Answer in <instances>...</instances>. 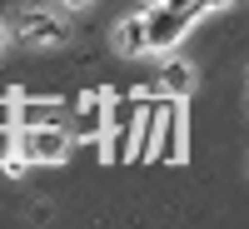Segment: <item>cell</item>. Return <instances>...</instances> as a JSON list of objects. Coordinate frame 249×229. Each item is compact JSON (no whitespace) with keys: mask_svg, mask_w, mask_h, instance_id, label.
Listing matches in <instances>:
<instances>
[{"mask_svg":"<svg viewBox=\"0 0 249 229\" xmlns=\"http://www.w3.org/2000/svg\"><path fill=\"white\" fill-rule=\"evenodd\" d=\"M140 120H144V95H120L105 100V159L124 164L135 155V140H140Z\"/></svg>","mask_w":249,"mask_h":229,"instance_id":"6da1fadb","label":"cell"},{"mask_svg":"<svg viewBox=\"0 0 249 229\" xmlns=\"http://www.w3.org/2000/svg\"><path fill=\"white\" fill-rule=\"evenodd\" d=\"M150 159H184V105L175 95H155V140Z\"/></svg>","mask_w":249,"mask_h":229,"instance_id":"7a4b0ae2","label":"cell"},{"mask_svg":"<svg viewBox=\"0 0 249 229\" xmlns=\"http://www.w3.org/2000/svg\"><path fill=\"white\" fill-rule=\"evenodd\" d=\"M70 135H65V124H35V130H20L10 140V155H20L25 164H60L70 155Z\"/></svg>","mask_w":249,"mask_h":229,"instance_id":"3957f363","label":"cell"},{"mask_svg":"<svg viewBox=\"0 0 249 229\" xmlns=\"http://www.w3.org/2000/svg\"><path fill=\"white\" fill-rule=\"evenodd\" d=\"M190 30V15H179L170 5H155V10H144V45L150 50H164V45H175V40Z\"/></svg>","mask_w":249,"mask_h":229,"instance_id":"277c9868","label":"cell"},{"mask_svg":"<svg viewBox=\"0 0 249 229\" xmlns=\"http://www.w3.org/2000/svg\"><path fill=\"white\" fill-rule=\"evenodd\" d=\"M65 135L70 140H100L105 135V95H85L75 110H65Z\"/></svg>","mask_w":249,"mask_h":229,"instance_id":"5b68a950","label":"cell"},{"mask_svg":"<svg viewBox=\"0 0 249 229\" xmlns=\"http://www.w3.org/2000/svg\"><path fill=\"white\" fill-rule=\"evenodd\" d=\"M35 124H65V105H55V100H20L15 130H35Z\"/></svg>","mask_w":249,"mask_h":229,"instance_id":"8992f818","label":"cell"},{"mask_svg":"<svg viewBox=\"0 0 249 229\" xmlns=\"http://www.w3.org/2000/svg\"><path fill=\"white\" fill-rule=\"evenodd\" d=\"M190 80H195V70L184 65V60H170V65L160 70V85H155L150 95H175V100H184V95H190Z\"/></svg>","mask_w":249,"mask_h":229,"instance_id":"52a82bcc","label":"cell"},{"mask_svg":"<svg viewBox=\"0 0 249 229\" xmlns=\"http://www.w3.org/2000/svg\"><path fill=\"white\" fill-rule=\"evenodd\" d=\"M20 30H25V40H50V45H60V40H65V25H60V20L35 15V10L20 20Z\"/></svg>","mask_w":249,"mask_h":229,"instance_id":"ba28073f","label":"cell"},{"mask_svg":"<svg viewBox=\"0 0 249 229\" xmlns=\"http://www.w3.org/2000/svg\"><path fill=\"white\" fill-rule=\"evenodd\" d=\"M115 45H120L124 55H140V50H150V45H144V15H135V20H124V25L115 30Z\"/></svg>","mask_w":249,"mask_h":229,"instance_id":"9c48e42d","label":"cell"},{"mask_svg":"<svg viewBox=\"0 0 249 229\" xmlns=\"http://www.w3.org/2000/svg\"><path fill=\"white\" fill-rule=\"evenodd\" d=\"M10 124H15V105L0 95V130H10Z\"/></svg>","mask_w":249,"mask_h":229,"instance_id":"30bf717a","label":"cell"},{"mask_svg":"<svg viewBox=\"0 0 249 229\" xmlns=\"http://www.w3.org/2000/svg\"><path fill=\"white\" fill-rule=\"evenodd\" d=\"M214 5H224V0H195V15L199 10H214Z\"/></svg>","mask_w":249,"mask_h":229,"instance_id":"8fae6325","label":"cell"},{"mask_svg":"<svg viewBox=\"0 0 249 229\" xmlns=\"http://www.w3.org/2000/svg\"><path fill=\"white\" fill-rule=\"evenodd\" d=\"M10 155V130H0V159Z\"/></svg>","mask_w":249,"mask_h":229,"instance_id":"7c38bea8","label":"cell"},{"mask_svg":"<svg viewBox=\"0 0 249 229\" xmlns=\"http://www.w3.org/2000/svg\"><path fill=\"white\" fill-rule=\"evenodd\" d=\"M0 50H5V30H0Z\"/></svg>","mask_w":249,"mask_h":229,"instance_id":"4fadbf2b","label":"cell"},{"mask_svg":"<svg viewBox=\"0 0 249 229\" xmlns=\"http://www.w3.org/2000/svg\"><path fill=\"white\" fill-rule=\"evenodd\" d=\"M65 5H85V0H65Z\"/></svg>","mask_w":249,"mask_h":229,"instance_id":"5bb4252c","label":"cell"}]
</instances>
